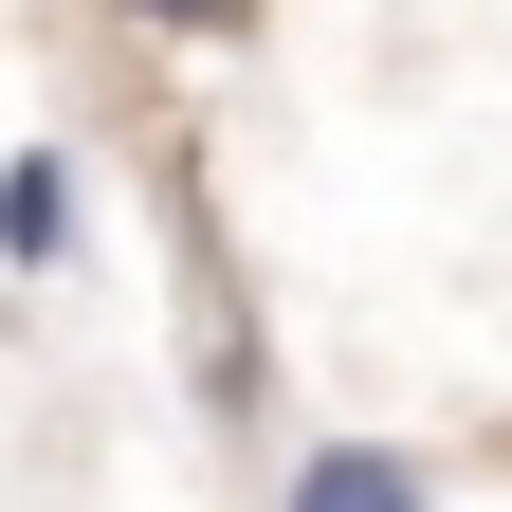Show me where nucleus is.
Returning a JSON list of instances; mask_svg holds the SVG:
<instances>
[{"label":"nucleus","instance_id":"3","mask_svg":"<svg viewBox=\"0 0 512 512\" xmlns=\"http://www.w3.org/2000/svg\"><path fill=\"white\" fill-rule=\"evenodd\" d=\"M147 37H256V0H128Z\"/></svg>","mask_w":512,"mask_h":512},{"label":"nucleus","instance_id":"2","mask_svg":"<svg viewBox=\"0 0 512 512\" xmlns=\"http://www.w3.org/2000/svg\"><path fill=\"white\" fill-rule=\"evenodd\" d=\"M0 256H19V275H55V256H74V165H0Z\"/></svg>","mask_w":512,"mask_h":512},{"label":"nucleus","instance_id":"1","mask_svg":"<svg viewBox=\"0 0 512 512\" xmlns=\"http://www.w3.org/2000/svg\"><path fill=\"white\" fill-rule=\"evenodd\" d=\"M275 512H439V494H421V458H384V439H311L275 476Z\"/></svg>","mask_w":512,"mask_h":512}]
</instances>
